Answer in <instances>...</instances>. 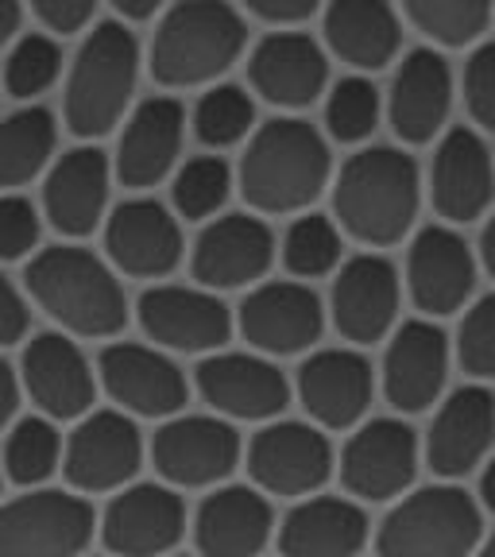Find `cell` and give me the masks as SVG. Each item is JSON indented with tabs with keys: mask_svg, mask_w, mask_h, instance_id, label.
I'll return each instance as SVG.
<instances>
[{
	"mask_svg": "<svg viewBox=\"0 0 495 557\" xmlns=\"http://www.w3.org/2000/svg\"><path fill=\"white\" fill-rule=\"evenodd\" d=\"M0 487H4V469H0Z\"/></svg>",
	"mask_w": 495,
	"mask_h": 557,
	"instance_id": "obj_53",
	"label": "cell"
},
{
	"mask_svg": "<svg viewBox=\"0 0 495 557\" xmlns=\"http://www.w3.org/2000/svg\"><path fill=\"white\" fill-rule=\"evenodd\" d=\"M20 380L39 414L51 422L86 418L97 395V375L66 333H39L27 341L24 360H20Z\"/></svg>",
	"mask_w": 495,
	"mask_h": 557,
	"instance_id": "obj_17",
	"label": "cell"
},
{
	"mask_svg": "<svg viewBox=\"0 0 495 557\" xmlns=\"http://www.w3.org/2000/svg\"><path fill=\"white\" fill-rule=\"evenodd\" d=\"M240 453V434L221 414H174L151 437V465L171 487H221Z\"/></svg>",
	"mask_w": 495,
	"mask_h": 557,
	"instance_id": "obj_9",
	"label": "cell"
},
{
	"mask_svg": "<svg viewBox=\"0 0 495 557\" xmlns=\"http://www.w3.org/2000/svg\"><path fill=\"white\" fill-rule=\"evenodd\" d=\"M283 263L290 275L298 278H318L330 275L341 263V233L330 218L322 213H306L283 236Z\"/></svg>",
	"mask_w": 495,
	"mask_h": 557,
	"instance_id": "obj_37",
	"label": "cell"
},
{
	"mask_svg": "<svg viewBox=\"0 0 495 557\" xmlns=\"http://www.w3.org/2000/svg\"><path fill=\"white\" fill-rule=\"evenodd\" d=\"M97 539V511L78 492L27 487L0 504V557H82Z\"/></svg>",
	"mask_w": 495,
	"mask_h": 557,
	"instance_id": "obj_7",
	"label": "cell"
},
{
	"mask_svg": "<svg viewBox=\"0 0 495 557\" xmlns=\"http://www.w3.org/2000/svg\"><path fill=\"white\" fill-rule=\"evenodd\" d=\"M410 24L442 47L472 44L492 20V0H403Z\"/></svg>",
	"mask_w": 495,
	"mask_h": 557,
	"instance_id": "obj_35",
	"label": "cell"
},
{
	"mask_svg": "<svg viewBox=\"0 0 495 557\" xmlns=\"http://www.w3.org/2000/svg\"><path fill=\"white\" fill-rule=\"evenodd\" d=\"M341 484L364 504H392L418 476V434L403 418H372L348 437L337 457Z\"/></svg>",
	"mask_w": 495,
	"mask_h": 557,
	"instance_id": "obj_11",
	"label": "cell"
},
{
	"mask_svg": "<svg viewBox=\"0 0 495 557\" xmlns=\"http://www.w3.org/2000/svg\"><path fill=\"white\" fill-rule=\"evenodd\" d=\"M480 507L495 515V453L484 461V472H480Z\"/></svg>",
	"mask_w": 495,
	"mask_h": 557,
	"instance_id": "obj_49",
	"label": "cell"
},
{
	"mask_svg": "<svg viewBox=\"0 0 495 557\" xmlns=\"http://www.w3.org/2000/svg\"><path fill=\"white\" fill-rule=\"evenodd\" d=\"M248 44L240 12L225 0H178L151 44V74L171 89L221 78Z\"/></svg>",
	"mask_w": 495,
	"mask_h": 557,
	"instance_id": "obj_4",
	"label": "cell"
},
{
	"mask_svg": "<svg viewBox=\"0 0 495 557\" xmlns=\"http://www.w3.org/2000/svg\"><path fill=\"white\" fill-rule=\"evenodd\" d=\"M228 190H233V174L228 163L218 156H198L174 174V209L183 213L186 221H201L213 218L221 206H225Z\"/></svg>",
	"mask_w": 495,
	"mask_h": 557,
	"instance_id": "obj_38",
	"label": "cell"
},
{
	"mask_svg": "<svg viewBox=\"0 0 495 557\" xmlns=\"http://www.w3.org/2000/svg\"><path fill=\"white\" fill-rule=\"evenodd\" d=\"M186 113L174 97H151L132 113L116 148V178L128 190H151L163 183L183 151Z\"/></svg>",
	"mask_w": 495,
	"mask_h": 557,
	"instance_id": "obj_28",
	"label": "cell"
},
{
	"mask_svg": "<svg viewBox=\"0 0 495 557\" xmlns=\"http://www.w3.org/2000/svg\"><path fill=\"white\" fill-rule=\"evenodd\" d=\"M109 206V159L101 148H74L51 166L44 186L47 221L62 236H89Z\"/></svg>",
	"mask_w": 495,
	"mask_h": 557,
	"instance_id": "obj_30",
	"label": "cell"
},
{
	"mask_svg": "<svg viewBox=\"0 0 495 557\" xmlns=\"http://www.w3.org/2000/svg\"><path fill=\"white\" fill-rule=\"evenodd\" d=\"M113 4L128 20H148V16H156V9L163 4V0H113Z\"/></svg>",
	"mask_w": 495,
	"mask_h": 557,
	"instance_id": "obj_50",
	"label": "cell"
},
{
	"mask_svg": "<svg viewBox=\"0 0 495 557\" xmlns=\"http://www.w3.org/2000/svg\"><path fill=\"white\" fill-rule=\"evenodd\" d=\"M139 330L163 352H221L233 333V313L206 287H151L139 295Z\"/></svg>",
	"mask_w": 495,
	"mask_h": 557,
	"instance_id": "obj_15",
	"label": "cell"
},
{
	"mask_svg": "<svg viewBox=\"0 0 495 557\" xmlns=\"http://www.w3.org/2000/svg\"><path fill=\"white\" fill-rule=\"evenodd\" d=\"M256 124V104L240 86H213L194 109V132L206 148H233Z\"/></svg>",
	"mask_w": 495,
	"mask_h": 557,
	"instance_id": "obj_36",
	"label": "cell"
},
{
	"mask_svg": "<svg viewBox=\"0 0 495 557\" xmlns=\"http://www.w3.org/2000/svg\"><path fill=\"white\" fill-rule=\"evenodd\" d=\"M97 380L109 392V399L132 418H166L183 414L190 399V383L183 368L166 357L163 348L139 345V341H116L101 348L97 357Z\"/></svg>",
	"mask_w": 495,
	"mask_h": 557,
	"instance_id": "obj_10",
	"label": "cell"
},
{
	"mask_svg": "<svg viewBox=\"0 0 495 557\" xmlns=\"http://www.w3.org/2000/svg\"><path fill=\"white\" fill-rule=\"evenodd\" d=\"M325 74H330V62H325L322 47L302 32L268 35L248 62V78H252L256 94L279 109L313 104L325 89Z\"/></svg>",
	"mask_w": 495,
	"mask_h": 557,
	"instance_id": "obj_29",
	"label": "cell"
},
{
	"mask_svg": "<svg viewBox=\"0 0 495 557\" xmlns=\"http://www.w3.org/2000/svg\"><path fill=\"white\" fill-rule=\"evenodd\" d=\"M368 515L357 499L306 496L279 522L283 557H357L368 546Z\"/></svg>",
	"mask_w": 495,
	"mask_h": 557,
	"instance_id": "obj_27",
	"label": "cell"
},
{
	"mask_svg": "<svg viewBox=\"0 0 495 557\" xmlns=\"http://www.w3.org/2000/svg\"><path fill=\"white\" fill-rule=\"evenodd\" d=\"M94 4L97 0H32L35 16L59 35H70V32H78V27H86V20L94 16Z\"/></svg>",
	"mask_w": 495,
	"mask_h": 557,
	"instance_id": "obj_45",
	"label": "cell"
},
{
	"mask_svg": "<svg viewBox=\"0 0 495 557\" xmlns=\"http://www.w3.org/2000/svg\"><path fill=\"white\" fill-rule=\"evenodd\" d=\"M275 260V236L252 213H225L209 221L194 244V278L206 290L252 287Z\"/></svg>",
	"mask_w": 495,
	"mask_h": 557,
	"instance_id": "obj_20",
	"label": "cell"
},
{
	"mask_svg": "<svg viewBox=\"0 0 495 557\" xmlns=\"http://www.w3.org/2000/svg\"><path fill=\"white\" fill-rule=\"evenodd\" d=\"M113 557H166L186 534V504L171 484H128L97 522Z\"/></svg>",
	"mask_w": 495,
	"mask_h": 557,
	"instance_id": "obj_13",
	"label": "cell"
},
{
	"mask_svg": "<svg viewBox=\"0 0 495 557\" xmlns=\"http://www.w3.org/2000/svg\"><path fill=\"white\" fill-rule=\"evenodd\" d=\"M480 260H484V271L495 278V218L484 225V236H480Z\"/></svg>",
	"mask_w": 495,
	"mask_h": 557,
	"instance_id": "obj_51",
	"label": "cell"
},
{
	"mask_svg": "<svg viewBox=\"0 0 495 557\" xmlns=\"http://www.w3.org/2000/svg\"><path fill=\"white\" fill-rule=\"evenodd\" d=\"M244 341L263 357H295L322 341L325 310L322 298L306 283H260L240 302Z\"/></svg>",
	"mask_w": 495,
	"mask_h": 557,
	"instance_id": "obj_16",
	"label": "cell"
},
{
	"mask_svg": "<svg viewBox=\"0 0 495 557\" xmlns=\"http://www.w3.org/2000/svg\"><path fill=\"white\" fill-rule=\"evenodd\" d=\"M275 534V511L260 487L221 484L194 511V546L201 557H260Z\"/></svg>",
	"mask_w": 495,
	"mask_h": 557,
	"instance_id": "obj_24",
	"label": "cell"
},
{
	"mask_svg": "<svg viewBox=\"0 0 495 557\" xmlns=\"http://www.w3.org/2000/svg\"><path fill=\"white\" fill-rule=\"evenodd\" d=\"M330 166L322 132L298 116H275L244 148L240 194L260 213H295L322 198Z\"/></svg>",
	"mask_w": 495,
	"mask_h": 557,
	"instance_id": "obj_2",
	"label": "cell"
},
{
	"mask_svg": "<svg viewBox=\"0 0 495 557\" xmlns=\"http://www.w3.org/2000/svg\"><path fill=\"white\" fill-rule=\"evenodd\" d=\"M62 453H66V442H62L51 418H20L9 426V437H4L0 469H4V480H12V484L39 487L62 469Z\"/></svg>",
	"mask_w": 495,
	"mask_h": 557,
	"instance_id": "obj_34",
	"label": "cell"
},
{
	"mask_svg": "<svg viewBox=\"0 0 495 557\" xmlns=\"http://www.w3.org/2000/svg\"><path fill=\"white\" fill-rule=\"evenodd\" d=\"M244 457H248V476L260 492L287 499L318 496V487L337 469L325 430L313 422H290V418L263 422Z\"/></svg>",
	"mask_w": 495,
	"mask_h": 557,
	"instance_id": "obj_8",
	"label": "cell"
},
{
	"mask_svg": "<svg viewBox=\"0 0 495 557\" xmlns=\"http://www.w3.org/2000/svg\"><path fill=\"white\" fill-rule=\"evenodd\" d=\"M495 445V395L480 383L457 387L442 399L426 430V465L437 480H461L492 457Z\"/></svg>",
	"mask_w": 495,
	"mask_h": 557,
	"instance_id": "obj_18",
	"label": "cell"
},
{
	"mask_svg": "<svg viewBox=\"0 0 495 557\" xmlns=\"http://www.w3.org/2000/svg\"><path fill=\"white\" fill-rule=\"evenodd\" d=\"M39 244V213L20 194L0 198V260H24Z\"/></svg>",
	"mask_w": 495,
	"mask_h": 557,
	"instance_id": "obj_42",
	"label": "cell"
},
{
	"mask_svg": "<svg viewBox=\"0 0 495 557\" xmlns=\"http://www.w3.org/2000/svg\"><path fill=\"white\" fill-rule=\"evenodd\" d=\"M144 465V437L136 418L124 410H94L78 422V430L66 437L62 472L70 487L86 496L97 492H124L136 480Z\"/></svg>",
	"mask_w": 495,
	"mask_h": 557,
	"instance_id": "obj_12",
	"label": "cell"
},
{
	"mask_svg": "<svg viewBox=\"0 0 495 557\" xmlns=\"http://www.w3.org/2000/svg\"><path fill=\"white\" fill-rule=\"evenodd\" d=\"M449 375V337L434 322H407L395 330L383 357V395L399 414H422L442 403Z\"/></svg>",
	"mask_w": 495,
	"mask_h": 557,
	"instance_id": "obj_22",
	"label": "cell"
},
{
	"mask_svg": "<svg viewBox=\"0 0 495 557\" xmlns=\"http://www.w3.org/2000/svg\"><path fill=\"white\" fill-rule=\"evenodd\" d=\"M244 4H248V12L271 20V24H298V20L313 16L322 0H244Z\"/></svg>",
	"mask_w": 495,
	"mask_h": 557,
	"instance_id": "obj_46",
	"label": "cell"
},
{
	"mask_svg": "<svg viewBox=\"0 0 495 557\" xmlns=\"http://www.w3.org/2000/svg\"><path fill=\"white\" fill-rule=\"evenodd\" d=\"M465 104L480 128L495 132V44L472 51L465 66Z\"/></svg>",
	"mask_w": 495,
	"mask_h": 557,
	"instance_id": "obj_43",
	"label": "cell"
},
{
	"mask_svg": "<svg viewBox=\"0 0 495 557\" xmlns=\"http://www.w3.org/2000/svg\"><path fill=\"white\" fill-rule=\"evenodd\" d=\"M104 557H113V554H104Z\"/></svg>",
	"mask_w": 495,
	"mask_h": 557,
	"instance_id": "obj_55",
	"label": "cell"
},
{
	"mask_svg": "<svg viewBox=\"0 0 495 557\" xmlns=\"http://www.w3.org/2000/svg\"><path fill=\"white\" fill-rule=\"evenodd\" d=\"M410 298L430 318H449L472 298L477 287V260L472 248L453 228L430 225L410 240L407 252Z\"/></svg>",
	"mask_w": 495,
	"mask_h": 557,
	"instance_id": "obj_23",
	"label": "cell"
},
{
	"mask_svg": "<svg viewBox=\"0 0 495 557\" xmlns=\"http://www.w3.org/2000/svg\"><path fill=\"white\" fill-rule=\"evenodd\" d=\"M372 364L357 348H318L298 368V403L322 430H352L372 407Z\"/></svg>",
	"mask_w": 495,
	"mask_h": 557,
	"instance_id": "obj_19",
	"label": "cell"
},
{
	"mask_svg": "<svg viewBox=\"0 0 495 557\" xmlns=\"http://www.w3.org/2000/svg\"><path fill=\"white\" fill-rule=\"evenodd\" d=\"M104 252L132 278L171 275L183 260V228L163 201H121L104 225Z\"/></svg>",
	"mask_w": 495,
	"mask_h": 557,
	"instance_id": "obj_21",
	"label": "cell"
},
{
	"mask_svg": "<svg viewBox=\"0 0 495 557\" xmlns=\"http://www.w3.org/2000/svg\"><path fill=\"white\" fill-rule=\"evenodd\" d=\"M59 70H62L59 44L47 39V35H27V39L16 44V51L9 54V62H4V89L12 97H20V101H32V97H39L44 89L54 86Z\"/></svg>",
	"mask_w": 495,
	"mask_h": 557,
	"instance_id": "obj_40",
	"label": "cell"
},
{
	"mask_svg": "<svg viewBox=\"0 0 495 557\" xmlns=\"http://www.w3.org/2000/svg\"><path fill=\"white\" fill-rule=\"evenodd\" d=\"M32 330V310H27V298L12 287V278L0 271V348L16 345Z\"/></svg>",
	"mask_w": 495,
	"mask_h": 557,
	"instance_id": "obj_44",
	"label": "cell"
},
{
	"mask_svg": "<svg viewBox=\"0 0 495 557\" xmlns=\"http://www.w3.org/2000/svg\"><path fill=\"white\" fill-rule=\"evenodd\" d=\"M333 213L348 236L375 248L399 244L418 218V163L399 148H364L333 186Z\"/></svg>",
	"mask_w": 495,
	"mask_h": 557,
	"instance_id": "obj_3",
	"label": "cell"
},
{
	"mask_svg": "<svg viewBox=\"0 0 495 557\" xmlns=\"http://www.w3.org/2000/svg\"><path fill=\"white\" fill-rule=\"evenodd\" d=\"M457 360L472 380H495V295L469 306L457 333Z\"/></svg>",
	"mask_w": 495,
	"mask_h": 557,
	"instance_id": "obj_41",
	"label": "cell"
},
{
	"mask_svg": "<svg viewBox=\"0 0 495 557\" xmlns=\"http://www.w3.org/2000/svg\"><path fill=\"white\" fill-rule=\"evenodd\" d=\"M333 325L352 345H375L387 337L399 313V275L383 256H352L341 263L330 298Z\"/></svg>",
	"mask_w": 495,
	"mask_h": 557,
	"instance_id": "obj_25",
	"label": "cell"
},
{
	"mask_svg": "<svg viewBox=\"0 0 495 557\" xmlns=\"http://www.w3.org/2000/svg\"><path fill=\"white\" fill-rule=\"evenodd\" d=\"M430 198L437 213L453 225H469L492 206L495 166L484 139L472 128H449L442 136L434 166H430Z\"/></svg>",
	"mask_w": 495,
	"mask_h": 557,
	"instance_id": "obj_26",
	"label": "cell"
},
{
	"mask_svg": "<svg viewBox=\"0 0 495 557\" xmlns=\"http://www.w3.org/2000/svg\"><path fill=\"white\" fill-rule=\"evenodd\" d=\"M380 124V89L368 78H345L333 86L325 104V132L337 144H360Z\"/></svg>",
	"mask_w": 495,
	"mask_h": 557,
	"instance_id": "obj_39",
	"label": "cell"
},
{
	"mask_svg": "<svg viewBox=\"0 0 495 557\" xmlns=\"http://www.w3.org/2000/svg\"><path fill=\"white\" fill-rule=\"evenodd\" d=\"M453 101L449 66L437 51H410L392 86V128L407 144H430L445 128Z\"/></svg>",
	"mask_w": 495,
	"mask_h": 557,
	"instance_id": "obj_31",
	"label": "cell"
},
{
	"mask_svg": "<svg viewBox=\"0 0 495 557\" xmlns=\"http://www.w3.org/2000/svg\"><path fill=\"white\" fill-rule=\"evenodd\" d=\"M54 128L51 109H20L0 121V190H16L44 174L54 156Z\"/></svg>",
	"mask_w": 495,
	"mask_h": 557,
	"instance_id": "obj_33",
	"label": "cell"
},
{
	"mask_svg": "<svg viewBox=\"0 0 495 557\" xmlns=\"http://www.w3.org/2000/svg\"><path fill=\"white\" fill-rule=\"evenodd\" d=\"M333 54L357 70H383L403 44L399 16L387 0H333L325 12Z\"/></svg>",
	"mask_w": 495,
	"mask_h": 557,
	"instance_id": "obj_32",
	"label": "cell"
},
{
	"mask_svg": "<svg viewBox=\"0 0 495 557\" xmlns=\"http://www.w3.org/2000/svg\"><path fill=\"white\" fill-rule=\"evenodd\" d=\"M171 557H183V554H171Z\"/></svg>",
	"mask_w": 495,
	"mask_h": 557,
	"instance_id": "obj_54",
	"label": "cell"
},
{
	"mask_svg": "<svg viewBox=\"0 0 495 557\" xmlns=\"http://www.w3.org/2000/svg\"><path fill=\"white\" fill-rule=\"evenodd\" d=\"M20 27V0H0V47L9 44Z\"/></svg>",
	"mask_w": 495,
	"mask_h": 557,
	"instance_id": "obj_48",
	"label": "cell"
},
{
	"mask_svg": "<svg viewBox=\"0 0 495 557\" xmlns=\"http://www.w3.org/2000/svg\"><path fill=\"white\" fill-rule=\"evenodd\" d=\"M16 407H20V380H16V372H12L9 360L0 357V434L12 426Z\"/></svg>",
	"mask_w": 495,
	"mask_h": 557,
	"instance_id": "obj_47",
	"label": "cell"
},
{
	"mask_svg": "<svg viewBox=\"0 0 495 557\" xmlns=\"http://www.w3.org/2000/svg\"><path fill=\"white\" fill-rule=\"evenodd\" d=\"M136 70L139 47L128 27L101 24L97 32H89L66 78V101H62L66 128L82 139H97L116 128L136 89Z\"/></svg>",
	"mask_w": 495,
	"mask_h": 557,
	"instance_id": "obj_6",
	"label": "cell"
},
{
	"mask_svg": "<svg viewBox=\"0 0 495 557\" xmlns=\"http://www.w3.org/2000/svg\"><path fill=\"white\" fill-rule=\"evenodd\" d=\"M484 539L480 499L469 496L461 484H430L414 487L375 531L380 557H472Z\"/></svg>",
	"mask_w": 495,
	"mask_h": 557,
	"instance_id": "obj_5",
	"label": "cell"
},
{
	"mask_svg": "<svg viewBox=\"0 0 495 557\" xmlns=\"http://www.w3.org/2000/svg\"><path fill=\"white\" fill-rule=\"evenodd\" d=\"M201 399L228 422H275L290 403V380L279 364L252 352H213L198 364Z\"/></svg>",
	"mask_w": 495,
	"mask_h": 557,
	"instance_id": "obj_14",
	"label": "cell"
},
{
	"mask_svg": "<svg viewBox=\"0 0 495 557\" xmlns=\"http://www.w3.org/2000/svg\"><path fill=\"white\" fill-rule=\"evenodd\" d=\"M477 557H495V531H492V534H487V539H484V542H480Z\"/></svg>",
	"mask_w": 495,
	"mask_h": 557,
	"instance_id": "obj_52",
	"label": "cell"
},
{
	"mask_svg": "<svg viewBox=\"0 0 495 557\" xmlns=\"http://www.w3.org/2000/svg\"><path fill=\"white\" fill-rule=\"evenodd\" d=\"M27 295L47 318L78 337H116L128 325L121 278L101 256L78 244H51L27 263Z\"/></svg>",
	"mask_w": 495,
	"mask_h": 557,
	"instance_id": "obj_1",
	"label": "cell"
}]
</instances>
